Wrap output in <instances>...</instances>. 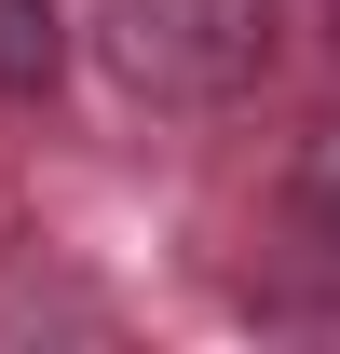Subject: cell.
<instances>
[{"mask_svg":"<svg viewBox=\"0 0 340 354\" xmlns=\"http://www.w3.org/2000/svg\"><path fill=\"white\" fill-rule=\"evenodd\" d=\"M299 232L340 259V123H313V136H299Z\"/></svg>","mask_w":340,"mask_h":354,"instance_id":"obj_3","label":"cell"},{"mask_svg":"<svg viewBox=\"0 0 340 354\" xmlns=\"http://www.w3.org/2000/svg\"><path fill=\"white\" fill-rule=\"evenodd\" d=\"M286 55V0H109L95 14V68L136 109H232L272 82Z\"/></svg>","mask_w":340,"mask_h":354,"instance_id":"obj_1","label":"cell"},{"mask_svg":"<svg viewBox=\"0 0 340 354\" xmlns=\"http://www.w3.org/2000/svg\"><path fill=\"white\" fill-rule=\"evenodd\" d=\"M68 68V14L55 0H0V95H55Z\"/></svg>","mask_w":340,"mask_h":354,"instance_id":"obj_2","label":"cell"}]
</instances>
